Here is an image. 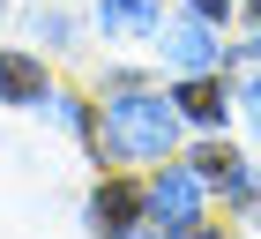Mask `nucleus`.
Returning a JSON list of instances; mask_svg holds the SVG:
<instances>
[{
    "mask_svg": "<svg viewBox=\"0 0 261 239\" xmlns=\"http://www.w3.org/2000/svg\"><path fill=\"white\" fill-rule=\"evenodd\" d=\"M142 22H149L142 0H105V30H142Z\"/></svg>",
    "mask_w": 261,
    "mask_h": 239,
    "instance_id": "obj_8",
    "label": "nucleus"
},
{
    "mask_svg": "<svg viewBox=\"0 0 261 239\" xmlns=\"http://www.w3.org/2000/svg\"><path fill=\"white\" fill-rule=\"evenodd\" d=\"M135 209H142V195H135V187H105L90 217H97V232H127V224H135Z\"/></svg>",
    "mask_w": 261,
    "mask_h": 239,
    "instance_id": "obj_6",
    "label": "nucleus"
},
{
    "mask_svg": "<svg viewBox=\"0 0 261 239\" xmlns=\"http://www.w3.org/2000/svg\"><path fill=\"white\" fill-rule=\"evenodd\" d=\"M194 172H201V179H217V187H239V179H246L231 150H201V157H194Z\"/></svg>",
    "mask_w": 261,
    "mask_h": 239,
    "instance_id": "obj_7",
    "label": "nucleus"
},
{
    "mask_svg": "<svg viewBox=\"0 0 261 239\" xmlns=\"http://www.w3.org/2000/svg\"><path fill=\"white\" fill-rule=\"evenodd\" d=\"M246 112H254V135H261V82L246 90Z\"/></svg>",
    "mask_w": 261,
    "mask_h": 239,
    "instance_id": "obj_9",
    "label": "nucleus"
},
{
    "mask_svg": "<svg viewBox=\"0 0 261 239\" xmlns=\"http://www.w3.org/2000/svg\"><path fill=\"white\" fill-rule=\"evenodd\" d=\"M172 112H179V105L120 98L112 105V150H127V157H164V150H172Z\"/></svg>",
    "mask_w": 261,
    "mask_h": 239,
    "instance_id": "obj_1",
    "label": "nucleus"
},
{
    "mask_svg": "<svg viewBox=\"0 0 261 239\" xmlns=\"http://www.w3.org/2000/svg\"><path fill=\"white\" fill-rule=\"evenodd\" d=\"M172 105H179L187 119H201V127H217V119H224V90H217V82H209V75L179 82V98H172Z\"/></svg>",
    "mask_w": 261,
    "mask_h": 239,
    "instance_id": "obj_5",
    "label": "nucleus"
},
{
    "mask_svg": "<svg viewBox=\"0 0 261 239\" xmlns=\"http://www.w3.org/2000/svg\"><path fill=\"white\" fill-rule=\"evenodd\" d=\"M254 8H261V0H254Z\"/></svg>",
    "mask_w": 261,
    "mask_h": 239,
    "instance_id": "obj_12",
    "label": "nucleus"
},
{
    "mask_svg": "<svg viewBox=\"0 0 261 239\" xmlns=\"http://www.w3.org/2000/svg\"><path fill=\"white\" fill-rule=\"evenodd\" d=\"M164 53L179 60L187 75H201V67H209V60H217V38H209V30H201V15H187V22H172V30H164Z\"/></svg>",
    "mask_w": 261,
    "mask_h": 239,
    "instance_id": "obj_3",
    "label": "nucleus"
},
{
    "mask_svg": "<svg viewBox=\"0 0 261 239\" xmlns=\"http://www.w3.org/2000/svg\"><path fill=\"white\" fill-rule=\"evenodd\" d=\"M120 239H142V232H120Z\"/></svg>",
    "mask_w": 261,
    "mask_h": 239,
    "instance_id": "obj_11",
    "label": "nucleus"
},
{
    "mask_svg": "<svg viewBox=\"0 0 261 239\" xmlns=\"http://www.w3.org/2000/svg\"><path fill=\"white\" fill-rule=\"evenodd\" d=\"M0 98H15V105H38V98H45V75H38V60H22V53H0Z\"/></svg>",
    "mask_w": 261,
    "mask_h": 239,
    "instance_id": "obj_4",
    "label": "nucleus"
},
{
    "mask_svg": "<svg viewBox=\"0 0 261 239\" xmlns=\"http://www.w3.org/2000/svg\"><path fill=\"white\" fill-rule=\"evenodd\" d=\"M187 8H194V15H224V0H187Z\"/></svg>",
    "mask_w": 261,
    "mask_h": 239,
    "instance_id": "obj_10",
    "label": "nucleus"
},
{
    "mask_svg": "<svg viewBox=\"0 0 261 239\" xmlns=\"http://www.w3.org/2000/svg\"><path fill=\"white\" fill-rule=\"evenodd\" d=\"M149 217H157L164 232H194V217H201V172H164L157 187H149Z\"/></svg>",
    "mask_w": 261,
    "mask_h": 239,
    "instance_id": "obj_2",
    "label": "nucleus"
}]
</instances>
